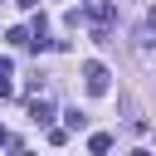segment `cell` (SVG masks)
Instances as JSON below:
<instances>
[{"label": "cell", "instance_id": "6da1fadb", "mask_svg": "<svg viewBox=\"0 0 156 156\" xmlns=\"http://www.w3.org/2000/svg\"><path fill=\"white\" fill-rule=\"evenodd\" d=\"M83 88H88L93 98H102V93L112 88V73H107V63H98V58H88V63H83Z\"/></svg>", "mask_w": 156, "mask_h": 156}, {"label": "cell", "instance_id": "7a4b0ae2", "mask_svg": "<svg viewBox=\"0 0 156 156\" xmlns=\"http://www.w3.org/2000/svg\"><path fill=\"white\" fill-rule=\"evenodd\" d=\"M29 117H34L39 127H44V122L54 117V102H49V98H29Z\"/></svg>", "mask_w": 156, "mask_h": 156}, {"label": "cell", "instance_id": "3957f363", "mask_svg": "<svg viewBox=\"0 0 156 156\" xmlns=\"http://www.w3.org/2000/svg\"><path fill=\"white\" fill-rule=\"evenodd\" d=\"M88 151H93V156H107V151H112V136H107V132H93V136H88Z\"/></svg>", "mask_w": 156, "mask_h": 156}, {"label": "cell", "instance_id": "277c9868", "mask_svg": "<svg viewBox=\"0 0 156 156\" xmlns=\"http://www.w3.org/2000/svg\"><path fill=\"white\" fill-rule=\"evenodd\" d=\"M63 122H68V127H63V132H83V127H88V117H83V112H78V107H68V112H63Z\"/></svg>", "mask_w": 156, "mask_h": 156}, {"label": "cell", "instance_id": "5b68a950", "mask_svg": "<svg viewBox=\"0 0 156 156\" xmlns=\"http://www.w3.org/2000/svg\"><path fill=\"white\" fill-rule=\"evenodd\" d=\"M5 39H10V44H29V29H24V24H15V29L5 34Z\"/></svg>", "mask_w": 156, "mask_h": 156}, {"label": "cell", "instance_id": "8992f818", "mask_svg": "<svg viewBox=\"0 0 156 156\" xmlns=\"http://www.w3.org/2000/svg\"><path fill=\"white\" fill-rule=\"evenodd\" d=\"M0 146H10V132H5V127H0Z\"/></svg>", "mask_w": 156, "mask_h": 156}, {"label": "cell", "instance_id": "52a82bcc", "mask_svg": "<svg viewBox=\"0 0 156 156\" xmlns=\"http://www.w3.org/2000/svg\"><path fill=\"white\" fill-rule=\"evenodd\" d=\"M132 156H151V151H146V146H136V151H132Z\"/></svg>", "mask_w": 156, "mask_h": 156}]
</instances>
